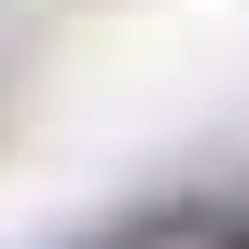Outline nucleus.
<instances>
[{
    "label": "nucleus",
    "instance_id": "1",
    "mask_svg": "<svg viewBox=\"0 0 249 249\" xmlns=\"http://www.w3.org/2000/svg\"><path fill=\"white\" fill-rule=\"evenodd\" d=\"M208 249H249V222H222V235H208Z\"/></svg>",
    "mask_w": 249,
    "mask_h": 249
}]
</instances>
